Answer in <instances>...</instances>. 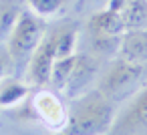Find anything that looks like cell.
I'll return each mask as SVG.
<instances>
[{"mask_svg": "<svg viewBox=\"0 0 147 135\" xmlns=\"http://www.w3.org/2000/svg\"><path fill=\"white\" fill-rule=\"evenodd\" d=\"M55 63V47H53V36L45 34L36 51L32 53L28 65H26V77L32 85L45 87L51 81V69Z\"/></svg>", "mask_w": 147, "mask_h": 135, "instance_id": "277c9868", "label": "cell"}, {"mask_svg": "<svg viewBox=\"0 0 147 135\" xmlns=\"http://www.w3.org/2000/svg\"><path fill=\"white\" fill-rule=\"evenodd\" d=\"M119 57L133 65L147 67V28L125 30L119 41Z\"/></svg>", "mask_w": 147, "mask_h": 135, "instance_id": "52a82bcc", "label": "cell"}, {"mask_svg": "<svg viewBox=\"0 0 147 135\" xmlns=\"http://www.w3.org/2000/svg\"><path fill=\"white\" fill-rule=\"evenodd\" d=\"M145 67H139V65H133L125 59H117L113 63V67L107 71L103 83H101V93L105 97H109L111 101H117V99H123L125 95H129L135 85L139 83L141 75H143Z\"/></svg>", "mask_w": 147, "mask_h": 135, "instance_id": "3957f363", "label": "cell"}, {"mask_svg": "<svg viewBox=\"0 0 147 135\" xmlns=\"http://www.w3.org/2000/svg\"><path fill=\"white\" fill-rule=\"evenodd\" d=\"M8 65H10L8 53H2V51H0V83L4 81V75H6V71H8Z\"/></svg>", "mask_w": 147, "mask_h": 135, "instance_id": "2e32d148", "label": "cell"}, {"mask_svg": "<svg viewBox=\"0 0 147 135\" xmlns=\"http://www.w3.org/2000/svg\"><path fill=\"white\" fill-rule=\"evenodd\" d=\"M53 47H55V61L57 59H67L75 55V45H77V28L63 26L61 30L53 32Z\"/></svg>", "mask_w": 147, "mask_h": 135, "instance_id": "ba28073f", "label": "cell"}, {"mask_svg": "<svg viewBox=\"0 0 147 135\" xmlns=\"http://www.w3.org/2000/svg\"><path fill=\"white\" fill-rule=\"evenodd\" d=\"M89 28L93 32V38L95 43H103L101 47L111 45V43H117L121 41V34L127 30L125 28V20H123V14L117 12V10H105V12H99L91 18L89 22Z\"/></svg>", "mask_w": 147, "mask_h": 135, "instance_id": "5b68a950", "label": "cell"}, {"mask_svg": "<svg viewBox=\"0 0 147 135\" xmlns=\"http://www.w3.org/2000/svg\"><path fill=\"white\" fill-rule=\"evenodd\" d=\"M34 105H36L38 113H40L53 127H57V125H61V123L65 121V111H63L61 103L57 101V97H55L53 93H40V95L36 97Z\"/></svg>", "mask_w": 147, "mask_h": 135, "instance_id": "9c48e42d", "label": "cell"}, {"mask_svg": "<svg viewBox=\"0 0 147 135\" xmlns=\"http://www.w3.org/2000/svg\"><path fill=\"white\" fill-rule=\"evenodd\" d=\"M45 34H47L45 22L40 16H36L32 12H20L14 28L8 34V45H6L10 65H18V67L26 69L32 53L36 51V47L40 45Z\"/></svg>", "mask_w": 147, "mask_h": 135, "instance_id": "7a4b0ae2", "label": "cell"}, {"mask_svg": "<svg viewBox=\"0 0 147 135\" xmlns=\"http://www.w3.org/2000/svg\"><path fill=\"white\" fill-rule=\"evenodd\" d=\"M125 125H147V89L139 93V97L131 105V111L125 117Z\"/></svg>", "mask_w": 147, "mask_h": 135, "instance_id": "9a60e30c", "label": "cell"}, {"mask_svg": "<svg viewBox=\"0 0 147 135\" xmlns=\"http://www.w3.org/2000/svg\"><path fill=\"white\" fill-rule=\"evenodd\" d=\"M57 135H69V133H57Z\"/></svg>", "mask_w": 147, "mask_h": 135, "instance_id": "e0dca14e", "label": "cell"}, {"mask_svg": "<svg viewBox=\"0 0 147 135\" xmlns=\"http://www.w3.org/2000/svg\"><path fill=\"white\" fill-rule=\"evenodd\" d=\"M113 125V101L101 91H89L75 99L69 113V135H105Z\"/></svg>", "mask_w": 147, "mask_h": 135, "instance_id": "6da1fadb", "label": "cell"}, {"mask_svg": "<svg viewBox=\"0 0 147 135\" xmlns=\"http://www.w3.org/2000/svg\"><path fill=\"white\" fill-rule=\"evenodd\" d=\"M26 4L32 14L40 16V18H49V16L59 14L65 8L67 0H26Z\"/></svg>", "mask_w": 147, "mask_h": 135, "instance_id": "5bb4252c", "label": "cell"}, {"mask_svg": "<svg viewBox=\"0 0 147 135\" xmlns=\"http://www.w3.org/2000/svg\"><path fill=\"white\" fill-rule=\"evenodd\" d=\"M75 59H77V55L67 57V59H57V61L53 63L49 85H53L55 91H63V89H65V85H67V81H69V77H71V71H73V67H75Z\"/></svg>", "mask_w": 147, "mask_h": 135, "instance_id": "8fae6325", "label": "cell"}, {"mask_svg": "<svg viewBox=\"0 0 147 135\" xmlns=\"http://www.w3.org/2000/svg\"><path fill=\"white\" fill-rule=\"evenodd\" d=\"M125 28H145L147 26V0H131L127 10L123 12Z\"/></svg>", "mask_w": 147, "mask_h": 135, "instance_id": "30bf717a", "label": "cell"}, {"mask_svg": "<svg viewBox=\"0 0 147 135\" xmlns=\"http://www.w3.org/2000/svg\"><path fill=\"white\" fill-rule=\"evenodd\" d=\"M28 93V89L20 83V81H14V79H4L0 83V107H6V105H14L18 103L20 99H24Z\"/></svg>", "mask_w": 147, "mask_h": 135, "instance_id": "7c38bea8", "label": "cell"}, {"mask_svg": "<svg viewBox=\"0 0 147 135\" xmlns=\"http://www.w3.org/2000/svg\"><path fill=\"white\" fill-rule=\"evenodd\" d=\"M20 16V8L10 0H0V38L8 36Z\"/></svg>", "mask_w": 147, "mask_h": 135, "instance_id": "4fadbf2b", "label": "cell"}, {"mask_svg": "<svg viewBox=\"0 0 147 135\" xmlns=\"http://www.w3.org/2000/svg\"><path fill=\"white\" fill-rule=\"evenodd\" d=\"M97 71H99L97 59H93V57H89V55H77L75 67H73L71 77H69V81H67V85H65L63 91H65L69 97H73V99L81 97L83 91H87V87L93 83Z\"/></svg>", "mask_w": 147, "mask_h": 135, "instance_id": "8992f818", "label": "cell"}]
</instances>
